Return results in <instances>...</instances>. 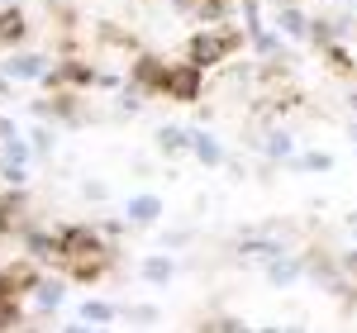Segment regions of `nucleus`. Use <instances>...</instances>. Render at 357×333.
<instances>
[{
    "label": "nucleus",
    "instance_id": "obj_1",
    "mask_svg": "<svg viewBox=\"0 0 357 333\" xmlns=\"http://www.w3.org/2000/svg\"><path fill=\"white\" fill-rule=\"evenodd\" d=\"M238 43H243L238 29H205V33H195L191 43H186V57H191L195 67H220Z\"/></svg>",
    "mask_w": 357,
    "mask_h": 333
},
{
    "label": "nucleus",
    "instance_id": "obj_2",
    "mask_svg": "<svg viewBox=\"0 0 357 333\" xmlns=\"http://www.w3.org/2000/svg\"><path fill=\"white\" fill-rule=\"evenodd\" d=\"M200 72H205V67H195L191 57H186V62H176V67H167V77H162V95L181 100V105L200 100V91H205V77H200Z\"/></svg>",
    "mask_w": 357,
    "mask_h": 333
},
{
    "label": "nucleus",
    "instance_id": "obj_3",
    "mask_svg": "<svg viewBox=\"0 0 357 333\" xmlns=\"http://www.w3.org/2000/svg\"><path fill=\"white\" fill-rule=\"evenodd\" d=\"M57 238H62V262H72V257H91V252H105V238H100L96 229H86V224L62 229Z\"/></svg>",
    "mask_w": 357,
    "mask_h": 333
},
{
    "label": "nucleus",
    "instance_id": "obj_4",
    "mask_svg": "<svg viewBox=\"0 0 357 333\" xmlns=\"http://www.w3.org/2000/svg\"><path fill=\"white\" fill-rule=\"evenodd\" d=\"M162 77H167L162 57L143 53V57H134V82L129 86H138V91H162Z\"/></svg>",
    "mask_w": 357,
    "mask_h": 333
},
{
    "label": "nucleus",
    "instance_id": "obj_5",
    "mask_svg": "<svg viewBox=\"0 0 357 333\" xmlns=\"http://www.w3.org/2000/svg\"><path fill=\"white\" fill-rule=\"evenodd\" d=\"M5 77H20V82H33V77H48V62L38 53H20L5 62Z\"/></svg>",
    "mask_w": 357,
    "mask_h": 333
},
{
    "label": "nucleus",
    "instance_id": "obj_6",
    "mask_svg": "<svg viewBox=\"0 0 357 333\" xmlns=\"http://www.w3.org/2000/svg\"><path fill=\"white\" fill-rule=\"evenodd\" d=\"M67 267H72V277H77V281H96L105 267H110V248H105V252H91V257H72Z\"/></svg>",
    "mask_w": 357,
    "mask_h": 333
},
{
    "label": "nucleus",
    "instance_id": "obj_7",
    "mask_svg": "<svg viewBox=\"0 0 357 333\" xmlns=\"http://www.w3.org/2000/svg\"><path fill=\"white\" fill-rule=\"evenodd\" d=\"M86 82H91L86 62H62L57 72H48V86H86Z\"/></svg>",
    "mask_w": 357,
    "mask_h": 333
},
{
    "label": "nucleus",
    "instance_id": "obj_8",
    "mask_svg": "<svg viewBox=\"0 0 357 333\" xmlns=\"http://www.w3.org/2000/svg\"><path fill=\"white\" fill-rule=\"evenodd\" d=\"M162 215V200L158 195H134L129 200V224H153Z\"/></svg>",
    "mask_w": 357,
    "mask_h": 333
},
{
    "label": "nucleus",
    "instance_id": "obj_9",
    "mask_svg": "<svg viewBox=\"0 0 357 333\" xmlns=\"http://www.w3.org/2000/svg\"><path fill=\"white\" fill-rule=\"evenodd\" d=\"M0 277H5V286H10V295H24V291H33V286H38V272H33V267H10V272H0Z\"/></svg>",
    "mask_w": 357,
    "mask_h": 333
},
{
    "label": "nucleus",
    "instance_id": "obj_10",
    "mask_svg": "<svg viewBox=\"0 0 357 333\" xmlns=\"http://www.w3.org/2000/svg\"><path fill=\"white\" fill-rule=\"evenodd\" d=\"M24 29V10H0V43H20Z\"/></svg>",
    "mask_w": 357,
    "mask_h": 333
},
{
    "label": "nucleus",
    "instance_id": "obj_11",
    "mask_svg": "<svg viewBox=\"0 0 357 333\" xmlns=\"http://www.w3.org/2000/svg\"><path fill=\"white\" fill-rule=\"evenodd\" d=\"M191 153H195L205 166H220V162H224V148L210 139V134H191Z\"/></svg>",
    "mask_w": 357,
    "mask_h": 333
},
{
    "label": "nucleus",
    "instance_id": "obj_12",
    "mask_svg": "<svg viewBox=\"0 0 357 333\" xmlns=\"http://www.w3.org/2000/svg\"><path fill=\"white\" fill-rule=\"evenodd\" d=\"M62 295H67V291H62V281H38V286H33V305L43 309V314L62 305Z\"/></svg>",
    "mask_w": 357,
    "mask_h": 333
},
{
    "label": "nucleus",
    "instance_id": "obj_13",
    "mask_svg": "<svg viewBox=\"0 0 357 333\" xmlns=\"http://www.w3.org/2000/svg\"><path fill=\"white\" fill-rule=\"evenodd\" d=\"M276 24H281V33H291V38H310V20H305L301 10H291V5H281Z\"/></svg>",
    "mask_w": 357,
    "mask_h": 333
},
{
    "label": "nucleus",
    "instance_id": "obj_14",
    "mask_svg": "<svg viewBox=\"0 0 357 333\" xmlns=\"http://www.w3.org/2000/svg\"><path fill=\"white\" fill-rule=\"evenodd\" d=\"M296 277H301V262H291V257H272L267 262V281L272 286H291Z\"/></svg>",
    "mask_w": 357,
    "mask_h": 333
},
{
    "label": "nucleus",
    "instance_id": "obj_15",
    "mask_svg": "<svg viewBox=\"0 0 357 333\" xmlns=\"http://www.w3.org/2000/svg\"><path fill=\"white\" fill-rule=\"evenodd\" d=\"M158 148H162V153H186V148H191V134L167 124V129H158Z\"/></svg>",
    "mask_w": 357,
    "mask_h": 333
},
{
    "label": "nucleus",
    "instance_id": "obj_16",
    "mask_svg": "<svg viewBox=\"0 0 357 333\" xmlns=\"http://www.w3.org/2000/svg\"><path fill=\"white\" fill-rule=\"evenodd\" d=\"M172 272H176L172 257H148V262H143V281H153V286H167Z\"/></svg>",
    "mask_w": 357,
    "mask_h": 333
},
{
    "label": "nucleus",
    "instance_id": "obj_17",
    "mask_svg": "<svg viewBox=\"0 0 357 333\" xmlns=\"http://www.w3.org/2000/svg\"><path fill=\"white\" fill-rule=\"evenodd\" d=\"M29 252L33 257H62V238H53V233H29Z\"/></svg>",
    "mask_w": 357,
    "mask_h": 333
},
{
    "label": "nucleus",
    "instance_id": "obj_18",
    "mask_svg": "<svg viewBox=\"0 0 357 333\" xmlns=\"http://www.w3.org/2000/svg\"><path fill=\"white\" fill-rule=\"evenodd\" d=\"M0 162H24L29 166V143L20 134H10V139L0 143Z\"/></svg>",
    "mask_w": 357,
    "mask_h": 333
},
{
    "label": "nucleus",
    "instance_id": "obj_19",
    "mask_svg": "<svg viewBox=\"0 0 357 333\" xmlns=\"http://www.w3.org/2000/svg\"><path fill=\"white\" fill-rule=\"evenodd\" d=\"M281 243H272V238H252V243H243V257H262V262H272V257H281Z\"/></svg>",
    "mask_w": 357,
    "mask_h": 333
},
{
    "label": "nucleus",
    "instance_id": "obj_20",
    "mask_svg": "<svg viewBox=\"0 0 357 333\" xmlns=\"http://www.w3.org/2000/svg\"><path fill=\"white\" fill-rule=\"evenodd\" d=\"M82 319H86V324H110V319H114V305H105V300H86V305H82Z\"/></svg>",
    "mask_w": 357,
    "mask_h": 333
},
{
    "label": "nucleus",
    "instance_id": "obj_21",
    "mask_svg": "<svg viewBox=\"0 0 357 333\" xmlns=\"http://www.w3.org/2000/svg\"><path fill=\"white\" fill-rule=\"evenodd\" d=\"M262 148H267V157H291V148H296V143H291V134H281V129H276V134H267Z\"/></svg>",
    "mask_w": 357,
    "mask_h": 333
},
{
    "label": "nucleus",
    "instance_id": "obj_22",
    "mask_svg": "<svg viewBox=\"0 0 357 333\" xmlns=\"http://www.w3.org/2000/svg\"><path fill=\"white\" fill-rule=\"evenodd\" d=\"M20 210H24V195H5L0 200V229H10V224L20 219Z\"/></svg>",
    "mask_w": 357,
    "mask_h": 333
},
{
    "label": "nucleus",
    "instance_id": "obj_23",
    "mask_svg": "<svg viewBox=\"0 0 357 333\" xmlns=\"http://www.w3.org/2000/svg\"><path fill=\"white\" fill-rule=\"evenodd\" d=\"M20 324V295H0V329Z\"/></svg>",
    "mask_w": 357,
    "mask_h": 333
},
{
    "label": "nucleus",
    "instance_id": "obj_24",
    "mask_svg": "<svg viewBox=\"0 0 357 333\" xmlns=\"http://www.w3.org/2000/svg\"><path fill=\"white\" fill-rule=\"evenodd\" d=\"M324 57H329V67H333V72H353V57H348V48L329 43V48H324Z\"/></svg>",
    "mask_w": 357,
    "mask_h": 333
},
{
    "label": "nucleus",
    "instance_id": "obj_25",
    "mask_svg": "<svg viewBox=\"0 0 357 333\" xmlns=\"http://www.w3.org/2000/svg\"><path fill=\"white\" fill-rule=\"evenodd\" d=\"M224 10H229V0H195V15L200 20H220Z\"/></svg>",
    "mask_w": 357,
    "mask_h": 333
},
{
    "label": "nucleus",
    "instance_id": "obj_26",
    "mask_svg": "<svg viewBox=\"0 0 357 333\" xmlns=\"http://www.w3.org/2000/svg\"><path fill=\"white\" fill-rule=\"evenodd\" d=\"M301 166H305V171H329V166H333V157H329V153H305V157H301Z\"/></svg>",
    "mask_w": 357,
    "mask_h": 333
},
{
    "label": "nucleus",
    "instance_id": "obj_27",
    "mask_svg": "<svg viewBox=\"0 0 357 333\" xmlns=\"http://www.w3.org/2000/svg\"><path fill=\"white\" fill-rule=\"evenodd\" d=\"M0 176H5V181H10V186H24V162H0Z\"/></svg>",
    "mask_w": 357,
    "mask_h": 333
},
{
    "label": "nucleus",
    "instance_id": "obj_28",
    "mask_svg": "<svg viewBox=\"0 0 357 333\" xmlns=\"http://www.w3.org/2000/svg\"><path fill=\"white\" fill-rule=\"evenodd\" d=\"M205 329H215V333H238V329H248L243 319H215V324H205Z\"/></svg>",
    "mask_w": 357,
    "mask_h": 333
},
{
    "label": "nucleus",
    "instance_id": "obj_29",
    "mask_svg": "<svg viewBox=\"0 0 357 333\" xmlns=\"http://www.w3.org/2000/svg\"><path fill=\"white\" fill-rule=\"evenodd\" d=\"M33 148L48 153V148H53V129H33Z\"/></svg>",
    "mask_w": 357,
    "mask_h": 333
},
{
    "label": "nucleus",
    "instance_id": "obj_30",
    "mask_svg": "<svg viewBox=\"0 0 357 333\" xmlns=\"http://www.w3.org/2000/svg\"><path fill=\"white\" fill-rule=\"evenodd\" d=\"M134 319H143V324H153V319H158V309H153V305H138V309H134Z\"/></svg>",
    "mask_w": 357,
    "mask_h": 333
},
{
    "label": "nucleus",
    "instance_id": "obj_31",
    "mask_svg": "<svg viewBox=\"0 0 357 333\" xmlns=\"http://www.w3.org/2000/svg\"><path fill=\"white\" fill-rule=\"evenodd\" d=\"M10 134H15V124H10V119H0V143L10 139Z\"/></svg>",
    "mask_w": 357,
    "mask_h": 333
},
{
    "label": "nucleus",
    "instance_id": "obj_32",
    "mask_svg": "<svg viewBox=\"0 0 357 333\" xmlns=\"http://www.w3.org/2000/svg\"><path fill=\"white\" fill-rule=\"evenodd\" d=\"M348 105H353V114H357V91H353V95H348Z\"/></svg>",
    "mask_w": 357,
    "mask_h": 333
},
{
    "label": "nucleus",
    "instance_id": "obj_33",
    "mask_svg": "<svg viewBox=\"0 0 357 333\" xmlns=\"http://www.w3.org/2000/svg\"><path fill=\"white\" fill-rule=\"evenodd\" d=\"M348 134H353V143H357V124H353V129H348Z\"/></svg>",
    "mask_w": 357,
    "mask_h": 333
},
{
    "label": "nucleus",
    "instance_id": "obj_34",
    "mask_svg": "<svg viewBox=\"0 0 357 333\" xmlns=\"http://www.w3.org/2000/svg\"><path fill=\"white\" fill-rule=\"evenodd\" d=\"M353 233H357V224H353Z\"/></svg>",
    "mask_w": 357,
    "mask_h": 333
}]
</instances>
